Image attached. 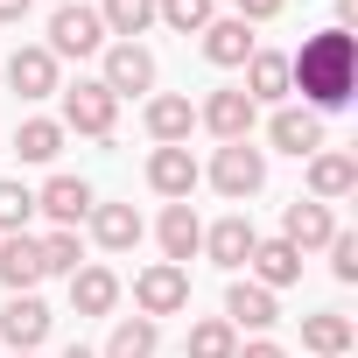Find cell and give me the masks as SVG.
<instances>
[{
	"label": "cell",
	"mask_w": 358,
	"mask_h": 358,
	"mask_svg": "<svg viewBox=\"0 0 358 358\" xmlns=\"http://www.w3.org/2000/svg\"><path fill=\"white\" fill-rule=\"evenodd\" d=\"M15 358H36V351H15Z\"/></svg>",
	"instance_id": "39"
},
{
	"label": "cell",
	"mask_w": 358,
	"mask_h": 358,
	"mask_svg": "<svg viewBox=\"0 0 358 358\" xmlns=\"http://www.w3.org/2000/svg\"><path fill=\"white\" fill-rule=\"evenodd\" d=\"M155 239H162V260H169V267H190V260L204 253V218H197L190 204H169L162 225H155Z\"/></svg>",
	"instance_id": "10"
},
{
	"label": "cell",
	"mask_w": 358,
	"mask_h": 358,
	"mask_svg": "<svg viewBox=\"0 0 358 358\" xmlns=\"http://www.w3.org/2000/svg\"><path fill=\"white\" fill-rule=\"evenodd\" d=\"M330 232H337V218H330V204H316V197H295V204L281 211V239H288L295 253L330 246Z\"/></svg>",
	"instance_id": "14"
},
{
	"label": "cell",
	"mask_w": 358,
	"mask_h": 358,
	"mask_svg": "<svg viewBox=\"0 0 358 358\" xmlns=\"http://www.w3.org/2000/svg\"><path fill=\"white\" fill-rule=\"evenodd\" d=\"M358 22V0H337V29H351Z\"/></svg>",
	"instance_id": "37"
},
{
	"label": "cell",
	"mask_w": 358,
	"mask_h": 358,
	"mask_svg": "<svg viewBox=\"0 0 358 358\" xmlns=\"http://www.w3.org/2000/svg\"><path fill=\"white\" fill-rule=\"evenodd\" d=\"M113 99H127V92H155V57L141 50V43H113L106 50V78H99Z\"/></svg>",
	"instance_id": "12"
},
{
	"label": "cell",
	"mask_w": 358,
	"mask_h": 358,
	"mask_svg": "<svg viewBox=\"0 0 358 358\" xmlns=\"http://www.w3.org/2000/svg\"><path fill=\"white\" fill-rule=\"evenodd\" d=\"M57 8H71V0H57Z\"/></svg>",
	"instance_id": "40"
},
{
	"label": "cell",
	"mask_w": 358,
	"mask_h": 358,
	"mask_svg": "<svg viewBox=\"0 0 358 358\" xmlns=\"http://www.w3.org/2000/svg\"><path fill=\"white\" fill-rule=\"evenodd\" d=\"M92 239H99L106 253L141 246V211H134V204H92Z\"/></svg>",
	"instance_id": "24"
},
{
	"label": "cell",
	"mask_w": 358,
	"mask_h": 358,
	"mask_svg": "<svg viewBox=\"0 0 358 358\" xmlns=\"http://www.w3.org/2000/svg\"><path fill=\"white\" fill-rule=\"evenodd\" d=\"M190 127H197V106H190L183 92H162V99H148V134H155L162 148H183V141H190Z\"/></svg>",
	"instance_id": "21"
},
{
	"label": "cell",
	"mask_w": 358,
	"mask_h": 358,
	"mask_svg": "<svg viewBox=\"0 0 358 358\" xmlns=\"http://www.w3.org/2000/svg\"><path fill=\"white\" fill-rule=\"evenodd\" d=\"M8 92H15V99H50V92H64V78H57V57H50L43 43L15 50V57H8Z\"/></svg>",
	"instance_id": "8"
},
{
	"label": "cell",
	"mask_w": 358,
	"mask_h": 358,
	"mask_svg": "<svg viewBox=\"0 0 358 358\" xmlns=\"http://www.w3.org/2000/svg\"><path fill=\"white\" fill-rule=\"evenodd\" d=\"M36 211H43L57 232H78V225L92 218V183H85V176H50V183L36 190Z\"/></svg>",
	"instance_id": "7"
},
{
	"label": "cell",
	"mask_w": 358,
	"mask_h": 358,
	"mask_svg": "<svg viewBox=\"0 0 358 358\" xmlns=\"http://www.w3.org/2000/svg\"><path fill=\"white\" fill-rule=\"evenodd\" d=\"M190 358H232L239 351V330L225 323V316H204V323H190V344H183Z\"/></svg>",
	"instance_id": "30"
},
{
	"label": "cell",
	"mask_w": 358,
	"mask_h": 358,
	"mask_svg": "<svg viewBox=\"0 0 358 358\" xmlns=\"http://www.w3.org/2000/svg\"><path fill=\"white\" fill-rule=\"evenodd\" d=\"M113 120H120V99H113L99 78H78V85H64V120H57V127L106 141V134H113Z\"/></svg>",
	"instance_id": "4"
},
{
	"label": "cell",
	"mask_w": 358,
	"mask_h": 358,
	"mask_svg": "<svg viewBox=\"0 0 358 358\" xmlns=\"http://www.w3.org/2000/svg\"><path fill=\"white\" fill-rule=\"evenodd\" d=\"M29 218H36V190L0 183V232H29Z\"/></svg>",
	"instance_id": "32"
},
{
	"label": "cell",
	"mask_w": 358,
	"mask_h": 358,
	"mask_svg": "<svg viewBox=\"0 0 358 358\" xmlns=\"http://www.w3.org/2000/svg\"><path fill=\"white\" fill-rule=\"evenodd\" d=\"M253 113H260V106H253L239 85H225V92H211V99L197 106V120H204L218 141H253Z\"/></svg>",
	"instance_id": "9"
},
{
	"label": "cell",
	"mask_w": 358,
	"mask_h": 358,
	"mask_svg": "<svg viewBox=\"0 0 358 358\" xmlns=\"http://www.w3.org/2000/svg\"><path fill=\"white\" fill-rule=\"evenodd\" d=\"M274 316H281L274 288H260V281H232V288H225V323H232V330H267Z\"/></svg>",
	"instance_id": "18"
},
{
	"label": "cell",
	"mask_w": 358,
	"mask_h": 358,
	"mask_svg": "<svg viewBox=\"0 0 358 358\" xmlns=\"http://www.w3.org/2000/svg\"><path fill=\"white\" fill-rule=\"evenodd\" d=\"M246 267H253V281H260V288H295V281H302V253H295L288 239H260Z\"/></svg>",
	"instance_id": "22"
},
{
	"label": "cell",
	"mask_w": 358,
	"mask_h": 358,
	"mask_svg": "<svg viewBox=\"0 0 358 358\" xmlns=\"http://www.w3.org/2000/svg\"><path fill=\"white\" fill-rule=\"evenodd\" d=\"M253 50H260V43H253V29H246L239 15H218V22L204 29V57H211L218 71H239V64H246Z\"/></svg>",
	"instance_id": "19"
},
{
	"label": "cell",
	"mask_w": 358,
	"mask_h": 358,
	"mask_svg": "<svg viewBox=\"0 0 358 358\" xmlns=\"http://www.w3.org/2000/svg\"><path fill=\"white\" fill-rule=\"evenodd\" d=\"M351 190H358V155L316 148V155H309V197H316V204H337V197H351Z\"/></svg>",
	"instance_id": "11"
},
{
	"label": "cell",
	"mask_w": 358,
	"mask_h": 358,
	"mask_svg": "<svg viewBox=\"0 0 358 358\" xmlns=\"http://www.w3.org/2000/svg\"><path fill=\"white\" fill-rule=\"evenodd\" d=\"M29 8H36V0H0V22H22Z\"/></svg>",
	"instance_id": "36"
},
{
	"label": "cell",
	"mask_w": 358,
	"mask_h": 358,
	"mask_svg": "<svg viewBox=\"0 0 358 358\" xmlns=\"http://www.w3.org/2000/svg\"><path fill=\"white\" fill-rule=\"evenodd\" d=\"M253 106H281L295 85H288V57H274V50H253L246 57V85H239Z\"/></svg>",
	"instance_id": "20"
},
{
	"label": "cell",
	"mask_w": 358,
	"mask_h": 358,
	"mask_svg": "<svg viewBox=\"0 0 358 358\" xmlns=\"http://www.w3.org/2000/svg\"><path fill=\"white\" fill-rule=\"evenodd\" d=\"M134 302H141L148 323H155V316H176V309H190V267H169V260L141 267V274H134Z\"/></svg>",
	"instance_id": "5"
},
{
	"label": "cell",
	"mask_w": 358,
	"mask_h": 358,
	"mask_svg": "<svg viewBox=\"0 0 358 358\" xmlns=\"http://www.w3.org/2000/svg\"><path fill=\"white\" fill-rule=\"evenodd\" d=\"M267 141H274L281 155H295V162H309V155L323 148V120H316L309 106H281V113L267 120Z\"/></svg>",
	"instance_id": "13"
},
{
	"label": "cell",
	"mask_w": 358,
	"mask_h": 358,
	"mask_svg": "<svg viewBox=\"0 0 358 358\" xmlns=\"http://www.w3.org/2000/svg\"><path fill=\"white\" fill-rule=\"evenodd\" d=\"M281 8H288V0H239V22L253 29V22H274Z\"/></svg>",
	"instance_id": "34"
},
{
	"label": "cell",
	"mask_w": 358,
	"mask_h": 358,
	"mask_svg": "<svg viewBox=\"0 0 358 358\" xmlns=\"http://www.w3.org/2000/svg\"><path fill=\"white\" fill-rule=\"evenodd\" d=\"M64 358H99V351H85V344H71V351H64Z\"/></svg>",
	"instance_id": "38"
},
{
	"label": "cell",
	"mask_w": 358,
	"mask_h": 358,
	"mask_svg": "<svg viewBox=\"0 0 358 358\" xmlns=\"http://www.w3.org/2000/svg\"><path fill=\"white\" fill-rule=\"evenodd\" d=\"M113 302H120V274L113 267H78L71 274V309L78 316H113Z\"/></svg>",
	"instance_id": "23"
},
{
	"label": "cell",
	"mask_w": 358,
	"mask_h": 358,
	"mask_svg": "<svg viewBox=\"0 0 358 358\" xmlns=\"http://www.w3.org/2000/svg\"><path fill=\"white\" fill-rule=\"evenodd\" d=\"M36 253H43V274H78L85 267L78 232H57V225H50V239H36Z\"/></svg>",
	"instance_id": "31"
},
{
	"label": "cell",
	"mask_w": 358,
	"mask_h": 358,
	"mask_svg": "<svg viewBox=\"0 0 358 358\" xmlns=\"http://www.w3.org/2000/svg\"><path fill=\"white\" fill-rule=\"evenodd\" d=\"M99 22H106V36L134 43V36H148V29H155V0H106Z\"/></svg>",
	"instance_id": "27"
},
{
	"label": "cell",
	"mask_w": 358,
	"mask_h": 358,
	"mask_svg": "<svg viewBox=\"0 0 358 358\" xmlns=\"http://www.w3.org/2000/svg\"><path fill=\"white\" fill-rule=\"evenodd\" d=\"M330 274L351 288L358 281V232H330Z\"/></svg>",
	"instance_id": "33"
},
{
	"label": "cell",
	"mask_w": 358,
	"mask_h": 358,
	"mask_svg": "<svg viewBox=\"0 0 358 358\" xmlns=\"http://www.w3.org/2000/svg\"><path fill=\"white\" fill-rule=\"evenodd\" d=\"M36 281H43L36 239L29 232H8V239H0V288H8V295H36Z\"/></svg>",
	"instance_id": "15"
},
{
	"label": "cell",
	"mask_w": 358,
	"mask_h": 358,
	"mask_svg": "<svg viewBox=\"0 0 358 358\" xmlns=\"http://www.w3.org/2000/svg\"><path fill=\"white\" fill-rule=\"evenodd\" d=\"M232 358H288V351H281V344H274V337H253V344H239V351H232Z\"/></svg>",
	"instance_id": "35"
},
{
	"label": "cell",
	"mask_w": 358,
	"mask_h": 358,
	"mask_svg": "<svg viewBox=\"0 0 358 358\" xmlns=\"http://www.w3.org/2000/svg\"><path fill=\"white\" fill-rule=\"evenodd\" d=\"M351 337H358V323H351V316H337V309L302 316V344H309L316 358H344V351H351Z\"/></svg>",
	"instance_id": "25"
},
{
	"label": "cell",
	"mask_w": 358,
	"mask_h": 358,
	"mask_svg": "<svg viewBox=\"0 0 358 358\" xmlns=\"http://www.w3.org/2000/svg\"><path fill=\"white\" fill-rule=\"evenodd\" d=\"M15 155H22V162H57V155H64V127H57V120H22Z\"/></svg>",
	"instance_id": "29"
},
{
	"label": "cell",
	"mask_w": 358,
	"mask_h": 358,
	"mask_svg": "<svg viewBox=\"0 0 358 358\" xmlns=\"http://www.w3.org/2000/svg\"><path fill=\"white\" fill-rule=\"evenodd\" d=\"M155 22H169L176 36H204L218 22V8L211 0H155Z\"/></svg>",
	"instance_id": "28"
},
{
	"label": "cell",
	"mask_w": 358,
	"mask_h": 358,
	"mask_svg": "<svg viewBox=\"0 0 358 358\" xmlns=\"http://www.w3.org/2000/svg\"><path fill=\"white\" fill-rule=\"evenodd\" d=\"M253 246H260V232H253V218H239V211H232V218H218V225L204 232V253H211L218 267H232V274L253 260Z\"/></svg>",
	"instance_id": "17"
},
{
	"label": "cell",
	"mask_w": 358,
	"mask_h": 358,
	"mask_svg": "<svg viewBox=\"0 0 358 358\" xmlns=\"http://www.w3.org/2000/svg\"><path fill=\"white\" fill-rule=\"evenodd\" d=\"M155 344H162V330H155L148 316H120L99 358H155Z\"/></svg>",
	"instance_id": "26"
},
{
	"label": "cell",
	"mask_w": 358,
	"mask_h": 358,
	"mask_svg": "<svg viewBox=\"0 0 358 358\" xmlns=\"http://www.w3.org/2000/svg\"><path fill=\"white\" fill-rule=\"evenodd\" d=\"M57 64L64 57H99L106 50V22H99V8H85V0H71V8H57L50 15V43H43Z\"/></svg>",
	"instance_id": "3"
},
{
	"label": "cell",
	"mask_w": 358,
	"mask_h": 358,
	"mask_svg": "<svg viewBox=\"0 0 358 358\" xmlns=\"http://www.w3.org/2000/svg\"><path fill=\"white\" fill-rule=\"evenodd\" d=\"M197 183H204V169H197L190 141H183V148H155V155H148V190H155V197L190 204V190H197Z\"/></svg>",
	"instance_id": "6"
},
{
	"label": "cell",
	"mask_w": 358,
	"mask_h": 358,
	"mask_svg": "<svg viewBox=\"0 0 358 358\" xmlns=\"http://www.w3.org/2000/svg\"><path fill=\"white\" fill-rule=\"evenodd\" d=\"M288 85H302V99H309L316 120H323V113H344L351 92H358V43H351V29L309 36V43L288 57Z\"/></svg>",
	"instance_id": "1"
},
{
	"label": "cell",
	"mask_w": 358,
	"mask_h": 358,
	"mask_svg": "<svg viewBox=\"0 0 358 358\" xmlns=\"http://www.w3.org/2000/svg\"><path fill=\"white\" fill-rule=\"evenodd\" d=\"M0 337H8L15 351H36L50 337V302L43 295H15L8 309H0Z\"/></svg>",
	"instance_id": "16"
},
{
	"label": "cell",
	"mask_w": 358,
	"mask_h": 358,
	"mask_svg": "<svg viewBox=\"0 0 358 358\" xmlns=\"http://www.w3.org/2000/svg\"><path fill=\"white\" fill-rule=\"evenodd\" d=\"M211 183H218V197H232V204L260 197V190H267V155H260L253 141H225V148L211 155Z\"/></svg>",
	"instance_id": "2"
}]
</instances>
